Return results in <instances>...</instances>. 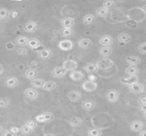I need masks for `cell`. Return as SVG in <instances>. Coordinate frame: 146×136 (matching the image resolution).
<instances>
[{
	"label": "cell",
	"mask_w": 146,
	"mask_h": 136,
	"mask_svg": "<svg viewBox=\"0 0 146 136\" xmlns=\"http://www.w3.org/2000/svg\"><path fill=\"white\" fill-rule=\"evenodd\" d=\"M95 64L98 70H108L110 69L112 66H114L115 61L110 58H102L98 60Z\"/></svg>",
	"instance_id": "cell-1"
},
{
	"label": "cell",
	"mask_w": 146,
	"mask_h": 136,
	"mask_svg": "<svg viewBox=\"0 0 146 136\" xmlns=\"http://www.w3.org/2000/svg\"><path fill=\"white\" fill-rule=\"evenodd\" d=\"M79 66V64L76 60H72V59H68V60H66L62 62V67L68 72H74L75 70H77Z\"/></svg>",
	"instance_id": "cell-2"
},
{
	"label": "cell",
	"mask_w": 146,
	"mask_h": 136,
	"mask_svg": "<svg viewBox=\"0 0 146 136\" xmlns=\"http://www.w3.org/2000/svg\"><path fill=\"white\" fill-rule=\"evenodd\" d=\"M74 46V42L71 41L70 39L61 40V41H59V43L57 44V47L62 51H70L73 49Z\"/></svg>",
	"instance_id": "cell-3"
},
{
	"label": "cell",
	"mask_w": 146,
	"mask_h": 136,
	"mask_svg": "<svg viewBox=\"0 0 146 136\" xmlns=\"http://www.w3.org/2000/svg\"><path fill=\"white\" fill-rule=\"evenodd\" d=\"M82 89L86 91V92H93L95 90H97L98 84L97 82L92 81V80H86L85 82H83L82 85H81Z\"/></svg>",
	"instance_id": "cell-4"
},
{
	"label": "cell",
	"mask_w": 146,
	"mask_h": 136,
	"mask_svg": "<svg viewBox=\"0 0 146 136\" xmlns=\"http://www.w3.org/2000/svg\"><path fill=\"white\" fill-rule=\"evenodd\" d=\"M145 127V124L142 121L140 120H134L132 121L131 124H129V129L131 131L135 132V133H139V131H141Z\"/></svg>",
	"instance_id": "cell-5"
},
{
	"label": "cell",
	"mask_w": 146,
	"mask_h": 136,
	"mask_svg": "<svg viewBox=\"0 0 146 136\" xmlns=\"http://www.w3.org/2000/svg\"><path fill=\"white\" fill-rule=\"evenodd\" d=\"M129 91L133 94H142L145 92V86L143 83L138 82L130 86H128Z\"/></svg>",
	"instance_id": "cell-6"
},
{
	"label": "cell",
	"mask_w": 146,
	"mask_h": 136,
	"mask_svg": "<svg viewBox=\"0 0 146 136\" xmlns=\"http://www.w3.org/2000/svg\"><path fill=\"white\" fill-rule=\"evenodd\" d=\"M106 100L110 103H116L119 101V93L115 89H110L106 94Z\"/></svg>",
	"instance_id": "cell-7"
},
{
	"label": "cell",
	"mask_w": 146,
	"mask_h": 136,
	"mask_svg": "<svg viewBox=\"0 0 146 136\" xmlns=\"http://www.w3.org/2000/svg\"><path fill=\"white\" fill-rule=\"evenodd\" d=\"M75 24V20L72 17H63L60 20V25L62 28H72Z\"/></svg>",
	"instance_id": "cell-8"
},
{
	"label": "cell",
	"mask_w": 146,
	"mask_h": 136,
	"mask_svg": "<svg viewBox=\"0 0 146 136\" xmlns=\"http://www.w3.org/2000/svg\"><path fill=\"white\" fill-rule=\"evenodd\" d=\"M121 83L124 85H127V87L135 83H138L139 82V77L138 75L136 76H128L127 78H121L120 79Z\"/></svg>",
	"instance_id": "cell-9"
},
{
	"label": "cell",
	"mask_w": 146,
	"mask_h": 136,
	"mask_svg": "<svg viewBox=\"0 0 146 136\" xmlns=\"http://www.w3.org/2000/svg\"><path fill=\"white\" fill-rule=\"evenodd\" d=\"M67 97H68L69 101H71V102H77V101H79L81 99L82 95H81L80 92H79L77 90H71V91H69L67 94Z\"/></svg>",
	"instance_id": "cell-10"
},
{
	"label": "cell",
	"mask_w": 146,
	"mask_h": 136,
	"mask_svg": "<svg viewBox=\"0 0 146 136\" xmlns=\"http://www.w3.org/2000/svg\"><path fill=\"white\" fill-rule=\"evenodd\" d=\"M23 29H24V31H25L26 32L33 33V32H35L37 31V29H38V25H37V23H36L35 21H33V20H29V21H27V22L25 24Z\"/></svg>",
	"instance_id": "cell-11"
},
{
	"label": "cell",
	"mask_w": 146,
	"mask_h": 136,
	"mask_svg": "<svg viewBox=\"0 0 146 136\" xmlns=\"http://www.w3.org/2000/svg\"><path fill=\"white\" fill-rule=\"evenodd\" d=\"M85 78V75L84 73L81 72V71H79V70H75L74 72H71L69 73V78L74 82H80V81H82Z\"/></svg>",
	"instance_id": "cell-12"
},
{
	"label": "cell",
	"mask_w": 146,
	"mask_h": 136,
	"mask_svg": "<svg viewBox=\"0 0 146 136\" xmlns=\"http://www.w3.org/2000/svg\"><path fill=\"white\" fill-rule=\"evenodd\" d=\"M23 94H24V95H25L27 99L33 100H33H36V99L38 97V92L36 89H31V88L26 89L24 90Z\"/></svg>",
	"instance_id": "cell-13"
},
{
	"label": "cell",
	"mask_w": 146,
	"mask_h": 136,
	"mask_svg": "<svg viewBox=\"0 0 146 136\" xmlns=\"http://www.w3.org/2000/svg\"><path fill=\"white\" fill-rule=\"evenodd\" d=\"M99 44L102 46V47H104V46H111L114 43V39L110 35H104L100 37L99 39Z\"/></svg>",
	"instance_id": "cell-14"
},
{
	"label": "cell",
	"mask_w": 146,
	"mask_h": 136,
	"mask_svg": "<svg viewBox=\"0 0 146 136\" xmlns=\"http://www.w3.org/2000/svg\"><path fill=\"white\" fill-rule=\"evenodd\" d=\"M66 74H67V72L62 66H56L51 72V75L55 78H62Z\"/></svg>",
	"instance_id": "cell-15"
},
{
	"label": "cell",
	"mask_w": 146,
	"mask_h": 136,
	"mask_svg": "<svg viewBox=\"0 0 146 136\" xmlns=\"http://www.w3.org/2000/svg\"><path fill=\"white\" fill-rule=\"evenodd\" d=\"M99 55L103 58H109L113 54V48L111 46H104L99 49Z\"/></svg>",
	"instance_id": "cell-16"
},
{
	"label": "cell",
	"mask_w": 146,
	"mask_h": 136,
	"mask_svg": "<svg viewBox=\"0 0 146 136\" xmlns=\"http://www.w3.org/2000/svg\"><path fill=\"white\" fill-rule=\"evenodd\" d=\"M126 61L129 66H137L141 63V59L136 55H128L126 57Z\"/></svg>",
	"instance_id": "cell-17"
},
{
	"label": "cell",
	"mask_w": 146,
	"mask_h": 136,
	"mask_svg": "<svg viewBox=\"0 0 146 136\" xmlns=\"http://www.w3.org/2000/svg\"><path fill=\"white\" fill-rule=\"evenodd\" d=\"M96 107V103L92 100H86L81 103V108L86 112L92 111Z\"/></svg>",
	"instance_id": "cell-18"
},
{
	"label": "cell",
	"mask_w": 146,
	"mask_h": 136,
	"mask_svg": "<svg viewBox=\"0 0 146 136\" xmlns=\"http://www.w3.org/2000/svg\"><path fill=\"white\" fill-rule=\"evenodd\" d=\"M92 45V42L90 38H86V37H83V38H80L79 41H78V46L83 49H87L89 48H91Z\"/></svg>",
	"instance_id": "cell-19"
},
{
	"label": "cell",
	"mask_w": 146,
	"mask_h": 136,
	"mask_svg": "<svg viewBox=\"0 0 146 136\" xmlns=\"http://www.w3.org/2000/svg\"><path fill=\"white\" fill-rule=\"evenodd\" d=\"M56 88H57V83L56 82L44 81V83L43 84V87H42V89H44V91H47V92H50V91L55 90Z\"/></svg>",
	"instance_id": "cell-20"
},
{
	"label": "cell",
	"mask_w": 146,
	"mask_h": 136,
	"mask_svg": "<svg viewBox=\"0 0 146 136\" xmlns=\"http://www.w3.org/2000/svg\"><path fill=\"white\" fill-rule=\"evenodd\" d=\"M38 55L42 60H48L52 56V51L49 49H43L38 52Z\"/></svg>",
	"instance_id": "cell-21"
},
{
	"label": "cell",
	"mask_w": 146,
	"mask_h": 136,
	"mask_svg": "<svg viewBox=\"0 0 146 136\" xmlns=\"http://www.w3.org/2000/svg\"><path fill=\"white\" fill-rule=\"evenodd\" d=\"M18 84H19V80L15 77H9L5 80V86L9 89L15 88Z\"/></svg>",
	"instance_id": "cell-22"
},
{
	"label": "cell",
	"mask_w": 146,
	"mask_h": 136,
	"mask_svg": "<svg viewBox=\"0 0 146 136\" xmlns=\"http://www.w3.org/2000/svg\"><path fill=\"white\" fill-rule=\"evenodd\" d=\"M68 124L71 127L74 128H79L83 124V120L80 117H72L68 120Z\"/></svg>",
	"instance_id": "cell-23"
},
{
	"label": "cell",
	"mask_w": 146,
	"mask_h": 136,
	"mask_svg": "<svg viewBox=\"0 0 146 136\" xmlns=\"http://www.w3.org/2000/svg\"><path fill=\"white\" fill-rule=\"evenodd\" d=\"M131 36L127 32H121L117 36V40L121 43H128L131 42Z\"/></svg>",
	"instance_id": "cell-24"
},
{
	"label": "cell",
	"mask_w": 146,
	"mask_h": 136,
	"mask_svg": "<svg viewBox=\"0 0 146 136\" xmlns=\"http://www.w3.org/2000/svg\"><path fill=\"white\" fill-rule=\"evenodd\" d=\"M27 46L32 49H36L37 48H38L39 46H41V42L38 39V38H35V37H33V38H29L28 39V42L27 43Z\"/></svg>",
	"instance_id": "cell-25"
},
{
	"label": "cell",
	"mask_w": 146,
	"mask_h": 136,
	"mask_svg": "<svg viewBox=\"0 0 146 136\" xmlns=\"http://www.w3.org/2000/svg\"><path fill=\"white\" fill-rule=\"evenodd\" d=\"M37 76H38V71L35 69H28L25 72V78L30 81L34 78H37Z\"/></svg>",
	"instance_id": "cell-26"
},
{
	"label": "cell",
	"mask_w": 146,
	"mask_h": 136,
	"mask_svg": "<svg viewBox=\"0 0 146 136\" xmlns=\"http://www.w3.org/2000/svg\"><path fill=\"white\" fill-rule=\"evenodd\" d=\"M83 69L87 73H96L98 72V69L95 63H89V64L86 65Z\"/></svg>",
	"instance_id": "cell-27"
},
{
	"label": "cell",
	"mask_w": 146,
	"mask_h": 136,
	"mask_svg": "<svg viewBox=\"0 0 146 136\" xmlns=\"http://www.w3.org/2000/svg\"><path fill=\"white\" fill-rule=\"evenodd\" d=\"M96 21V17L95 15L92 14H86L84 17H83V24L84 25H92L93 24L94 22Z\"/></svg>",
	"instance_id": "cell-28"
},
{
	"label": "cell",
	"mask_w": 146,
	"mask_h": 136,
	"mask_svg": "<svg viewBox=\"0 0 146 136\" xmlns=\"http://www.w3.org/2000/svg\"><path fill=\"white\" fill-rule=\"evenodd\" d=\"M109 13H110V9L104 7H100L96 10V15L101 18H106L109 15Z\"/></svg>",
	"instance_id": "cell-29"
},
{
	"label": "cell",
	"mask_w": 146,
	"mask_h": 136,
	"mask_svg": "<svg viewBox=\"0 0 146 136\" xmlns=\"http://www.w3.org/2000/svg\"><path fill=\"white\" fill-rule=\"evenodd\" d=\"M139 69L137 66H128L125 69V73L128 76H136L139 73Z\"/></svg>",
	"instance_id": "cell-30"
},
{
	"label": "cell",
	"mask_w": 146,
	"mask_h": 136,
	"mask_svg": "<svg viewBox=\"0 0 146 136\" xmlns=\"http://www.w3.org/2000/svg\"><path fill=\"white\" fill-rule=\"evenodd\" d=\"M44 83V81L42 78H34L30 81L31 86L35 89H42Z\"/></svg>",
	"instance_id": "cell-31"
},
{
	"label": "cell",
	"mask_w": 146,
	"mask_h": 136,
	"mask_svg": "<svg viewBox=\"0 0 146 136\" xmlns=\"http://www.w3.org/2000/svg\"><path fill=\"white\" fill-rule=\"evenodd\" d=\"M28 37L26 36H19L15 38V43L19 46H27V43L28 42Z\"/></svg>",
	"instance_id": "cell-32"
},
{
	"label": "cell",
	"mask_w": 146,
	"mask_h": 136,
	"mask_svg": "<svg viewBox=\"0 0 146 136\" xmlns=\"http://www.w3.org/2000/svg\"><path fill=\"white\" fill-rule=\"evenodd\" d=\"M103 132L100 129L92 128L87 130V135L88 136H102Z\"/></svg>",
	"instance_id": "cell-33"
},
{
	"label": "cell",
	"mask_w": 146,
	"mask_h": 136,
	"mask_svg": "<svg viewBox=\"0 0 146 136\" xmlns=\"http://www.w3.org/2000/svg\"><path fill=\"white\" fill-rule=\"evenodd\" d=\"M61 34L64 37H69L73 36L74 30L72 28H62L61 31Z\"/></svg>",
	"instance_id": "cell-34"
},
{
	"label": "cell",
	"mask_w": 146,
	"mask_h": 136,
	"mask_svg": "<svg viewBox=\"0 0 146 136\" xmlns=\"http://www.w3.org/2000/svg\"><path fill=\"white\" fill-rule=\"evenodd\" d=\"M33 132V129H32L30 127H28L27 124L21 126L20 128V133H21L22 135H30Z\"/></svg>",
	"instance_id": "cell-35"
},
{
	"label": "cell",
	"mask_w": 146,
	"mask_h": 136,
	"mask_svg": "<svg viewBox=\"0 0 146 136\" xmlns=\"http://www.w3.org/2000/svg\"><path fill=\"white\" fill-rule=\"evenodd\" d=\"M9 11L5 8H0V20H4L9 17Z\"/></svg>",
	"instance_id": "cell-36"
},
{
	"label": "cell",
	"mask_w": 146,
	"mask_h": 136,
	"mask_svg": "<svg viewBox=\"0 0 146 136\" xmlns=\"http://www.w3.org/2000/svg\"><path fill=\"white\" fill-rule=\"evenodd\" d=\"M10 105V101L8 98H0V108H6Z\"/></svg>",
	"instance_id": "cell-37"
},
{
	"label": "cell",
	"mask_w": 146,
	"mask_h": 136,
	"mask_svg": "<svg viewBox=\"0 0 146 136\" xmlns=\"http://www.w3.org/2000/svg\"><path fill=\"white\" fill-rule=\"evenodd\" d=\"M115 1H112V0H106V1H104V2H103V6H102V7L110 9L115 4Z\"/></svg>",
	"instance_id": "cell-38"
},
{
	"label": "cell",
	"mask_w": 146,
	"mask_h": 136,
	"mask_svg": "<svg viewBox=\"0 0 146 136\" xmlns=\"http://www.w3.org/2000/svg\"><path fill=\"white\" fill-rule=\"evenodd\" d=\"M138 51L142 54V55H145L146 54V43H142L138 46Z\"/></svg>",
	"instance_id": "cell-39"
},
{
	"label": "cell",
	"mask_w": 146,
	"mask_h": 136,
	"mask_svg": "<svg viewBox=\"0 0 146 136\" xmlns=\"http://www.w3.org/2000/svg\"><path fill=\"white\" fill-rule=\"evenodd\" d=\"M43 116L44 118V120H45V123L46 122H49L50 120H52L54 118V115L50 112H44L43 113Z\"/></svg>",
	"instance_id": "cell-40"
},
{
	"label": "cell",
	"mask_w": 146,
	"mask_h": 136,
	"mask_svg": "<svg viewBox=\"0 0 146 136\" xmlns=\"http://www.w3.org/2000/svg\"><path fill=\"white\" fill-rule=\"evenodd\" d=\"M28 127H30L32 129H36V127H37V123H36V121H34V120H28L27 122V124H26Z\"/></svg>",
	"instance_id": "cell-41"
},
{
	"label": "cell",
	"mask_w": 146,
	"mask_h": 136,
	"mask_svg": "<svg viewBox=\"0 0 146 136\" xmlns=\"http://www.w3.org/2000/svg\"><path fill=\"white\" fill-rule=\"evenodd\" d=\"M35 121H36V123H40V124L45 123V120H44V116H43V113H42V114H39V115H38V116H36Z\"/></svg>",
	"instance_id": "cell-42"
},
{
	"label": "cell",
	"mask_w": 146,
	"mask_h": 136,
	"mask_svg": "<svg viewBox=\"0 0 146 136\" xmlns=\"http://www.w3.org/2000/svg\"><path fill=\"white\" fill-rule=\"evenodd\" d=\"M9 131L12 132L13 134H15V135H17V134L20 133V128H18V127H16V126H13V127H11V128L9 129Z\"/></svg>",
	"instance_id": "cell-43"
},
{
	"label": "cell",
	"mask_w": 146,
	"mask_h": 136,
	"mask_svg": "<svg viewBox=\"0 0 146 136\" xmlns=\"http://www.w3.org/2000/svg\"><path fill=\"white\" fill-rule=\"evenodd\" d=\"M2 136H17L16 135L13 134L12 132H10L9 130H3L2 133Z\"/></svg>",
	"instance_id": "cell-44"
},
{
	"label": "cell",
	"mask_w": 146,
	"mask_h": 136,
	"mask_svg": "<svg viewBox=\"0 0 146 136\" xmlns=\"http://www.w3.org/2000/svg\"><path fill=\"white\" fill-rule=\"evenodd\" d=\"M139 102H140V105L142 106H146V97H142L140 100H139Z\"/></svg>",
	"instance_id": "cell-45"
},
{
	"label": "cell",
	"mask_w": 146,
	"mask_h": 136,
	"mask_svg": "<svg viewBox=\"0 0 146 136\" xmlns=\"http://www.w3.org/2000/svg\"><path fill=\"white\" fill-rule=\"evenodd\" d=\"M18 15V13L16 12V11H12V12H9V16H11L12 18H15V17H16Z\"/></svg>",
	"instance_id": "cell-46"
},
{
	"label": "cell",
	"mask_w": 146,
	"mask_h": 136,
	"mask_svg": "<svg viewBox=\"0 0 146 136\" xmlns=\"http://www.w3.org/2000/svg\"><path fill=\"white\" fill-rule=\"evenodd\" d=\"M146 106H142V105H140L139 106V111H141L143 113L144 112H146Z\"/></svg>",
	"instance_id": "cell-47"
},
{
	"label": "cell",
	"mask_w": 146,
	"mask_h": 136,
	"mask_svg": "<svg viewBox=\"0 0 146 136\" xmlns=\"http://www.w3.org/2000/svg\"><path fill=\"white\" fill-rule=\"evenodd\" d=\"M139 136H146V131L145 130V129H142V130H141V131H139Z\"/></svg>",
	"instance_id": "cell-48"
},
{
	"label": "cell",
	"mask_w": 146,
	"mask_h": 136,
	"mask_svg": "<svg viewBox=\"0 0 146 136\" xmlns=\"http://www.w3.org/2000/svg\"><path fill=\"white\" fill-rule=\"evenodd\" d=\"M44 136H56L55 134H52V133H48V134H44Z\"/></svg>",
	"instance_id": "cell-49"
},
{
	"label": "cell",
	"mask_w": 146,
	"mask_h": 136,
	"mask_svg": "<svg viewBox=\"0 0 146 136\" xmlns=\"http://www.w3.org/2000/svg\"><path fill=\"white\" fill-rule=\"evenodd\" d=\"M3 72V66L0 64V75Z\"/></svg>",
	"instance_id": "cell-50"
},
{
	"label": "cell",
	"mask_w": 146,
	"mask_h": 136,
	"mask_svg": "<svg viewBox=\"0 0 146 136\" xmlns=\"http://www.w3.org/2000/svg\"><path fill=\"white\" fill-rule=\"evenodd\" d=\"M3 128L2 126H0V132H2V131H3Z\"/></svg>",
	"instance_id": "cell-51"
}]
</instances>
